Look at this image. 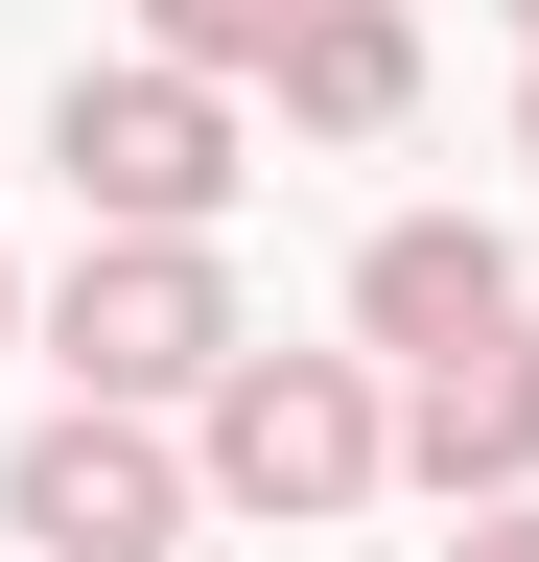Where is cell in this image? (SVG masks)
<instances>
[{"label":"cell","instance_id":"1","mask_svg":"<svg viewBox=\"0 0 539 562\" xmlns=\"http://www.w3.org/2000/svg\"><path fill=\"white\" fill-rule=\"evenodd\" d=\"M398 469V398H375V351H212V398H188V492L258 539H305V516H352V492Z\"/></svg>","mask_w":539,"mask_h":562},{"label":"cell","instance_id":"2","mask_svg":"<svg viewBox=\"0 0 539 562\" xmlns=\"http://www.w3.org/2000/svg\"><path fill=\"white\" fill-rule=\"evenodd\" d=\"M47 165H71L94 235H212L235 211V70H165V47H117L47 94Z\"/></svg>","mask_w":539,"mask_h":562},{"label":"cell","instance_id":"3","mask_svg":"<svg viewBox=\"0 0 539 562\" xmlns=\"http://www.w3.org/2000/svg\"><path fill=\"white\" fill-rule=\"evenodd\" d=\"M212 351H235V258H212V235H94L71 281H47V375H71V398L188 422V398H212Z\"/></svg>","mask_w":539,"mask_h":562},{"label":"cell","instance_id":"4","mask_svg":"<svg viewBox=\"0 0 539 562\" xmlns=\"http://www.w3.org/2000/svg\"><path fill=\"white\" fill-rule=\"evenodd\" d=\"M212 492H188V446L142 398H47L24 446H0V539H47V562H165Z\"/></svg>","mask_w":539,"mask_h":562},{"label":"cell","instance_id":"5","mask_svg":"<svg viewBox=\"0 0 539 562\" xmlns=\"http://www.w3.org/2000/svg\"><path fill=\"white\" fill-rule=\"evenodd\" d=\"M398 469H423L446 516H469V492H539V328H516V305L398 375Z\"/></svg>","mask_w":539,"mask_h":562},{"label":"cell","instance_id":"6","mask_svg":"<svg viewBox=\"0 0 539 562\" xmlns=\"http://www.w3.org/2000/svg\"><path fill=\"white\" fill-rule=\"evenodd\" d=\"M493 305H516V235H493V211H398V235L352 258V328L398 351V375H423V351H469Z\"/></svg>","mask_w":539,"mask_h":562},{"label":"cell","instance_id":"7","mask_svg":"<svg viewBox=\"0 0 539 562\" xmlns=\"http://www.w3.org/2000/svg\"><path fill=\"white\" fill-rule=\"evenodd\" d=\"M258 94H282L305 140H398V94H423V24H398V0H305Z\"/></svg>","mask_w":539,"mask_h":562},{"label":"cell","instance_id":"8","mask_svg":"<svg viewBox=\"0 0 539 562\" xmlns=\"http://www.w3.org/2000/svg\"><path fill=\"white\" fill-rule=\"evenodd\" d=\"M282 24H305V0H142V47H165V70H235V94L282 70Z\"/></svg>","mask_w":539,"mask_h":562},{"label":"cell","instance_id":"9","mask_svg":"<svg viewBox=\"0 0 539 562\" xmlns=\"http://www.w3.org/2000/svg\"><path fill=\"white\" fill-rule=\"evenodd\" d=\"M469 562H539V492H469Z\"/></svg>","mask_w":539,"mask_h":562},{"label":"cell","instance_id":"10","mask_svg":"<svg viewBox=\"0 0 539 562\" xmlns=\"http://www.w3.org/2000/svg\"><path fill=\"white\" fill-rule=\"evenodd\" d=\"M516 165H539V70H516Z\"/></svg>","mask_w":539,"mask_h":562},{"label":"cell","instance_id":"11","mask_svg":"<svg viewBox=\"0 0 539 562\" xmlns=\"http://www.w3.org/2000/svg\"><path fill=\"white\" fill-rule=\"evenodd\" d=\"M0 328H24V281H0Z\"/></svg>","mask_w":539,"mask_h":562},{"label":"cell","instance_id":"12","mask_svg":"<svg viewBox=\"0 0 539 562\" xmlns=\"http://www.w3.org/2000/svg\"><path fill=\"white\" fill-rule=\"evenodd\" d=\"M516 47H539V0H516Z\"/></svg>","mask_w":539,"mask_h":562}]
</instances>
